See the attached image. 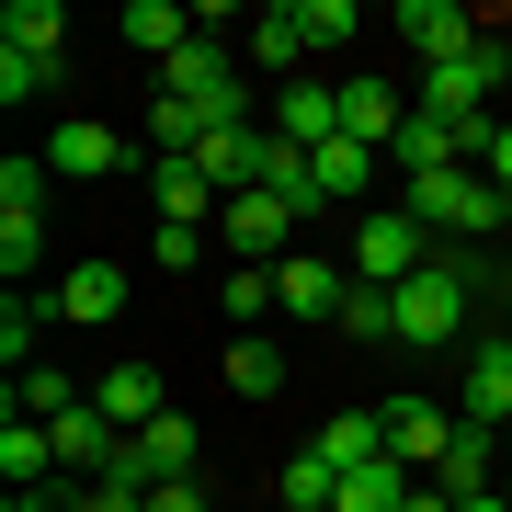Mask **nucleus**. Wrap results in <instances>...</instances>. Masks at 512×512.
<instances>
[{
    "instance_id": "28",
    "label": "nucleus",
    "mask_w": 512,
    "mask_h": 512,
    "mask_svg": "<svg viewBox=\"0 0 512 512\" xmlns=\"http://www.w3.org/2000/svg\"><path fill=\"white\" fill-rule=\"evenodd\" d=\"M217 308H228L239 330H262V319H274V274H262V262H228V285H217Z\"/></svg>"
},
{
    "instance_id": "34",
    "label": "nucleus",
    "mask_w": 512,
    "mask_h": 512,
    "mask_svg": "<svg viewBox=\"0 0 512 512\" xmlns=\"http://www.w3.org/2000/svg\"><path fill=\"white\" fill-rule=\"evenodd\" d=\"M148 262H160V274H194V262H205V228H148Z\"/></svg>"
},
{
    "instance_id": "13",
    "label": "nucleus",
    "mask_w": 512,
    "mask_h": 512,
    "mask_svg": "<svg viewBox=\"0 0 512 512\" xmlns=\"http://www.w3.org/2000/svg\"><path fill=\"white\" fill-rule=\"evenodd\" d=\"M274 137H296V148H330V137H342V80H285Z\"/></svg>"
},
{
    "instance_id": "23",
    "label": "nucleus",
    "mask_w": 512,
    "mask_h": 512,
    "mask_svg": "<svg viewBox=\"0 0 512 512\" xmlns=\"http://www.w3.org/2000/svg\"><path fill=\"white\" fill-rule=\"evenodd\" d=\"M251 57L296 80V57H308V23H296V0H262V12H251Z\"/></svg>"
},
{
    "instance_id": "2",
    "label": "nucleus",
    "mask_w": 512,
    "mask_h": 512,
    "mask_svg": "<svg viewBox=\"0 0 512 512\" xmlns=\"http://www.w3.org/2000/svg\"><path fill=\"white\" fill-rule=\"evenodd\" d=\"M160 92H171V103H194L205 126H251V80H239V57H228L217 35H194L183 57H171V69H160Z\"/></svg>"
},
{
    "instance_id": "11",
    "label": "nucleus",
    "mask_w": 512,
    "mask_h": 512,
    "mask_svg": "<svg viewBox=\"0 0 512 512\" xmlns=\"http://www.w3.org/2000/svg\"><path fill=\"white\" fill-rule=\"evenodd\" d=\"M308 194H319V205H387V194H376V148H353V137L308 148Z\"/></svg>"
},
{
    "instance_id": "20",
    "label": "nucleus",
    "mask_w": 512,
    "mask_h": 512,
    "mask_svg": "<svg viewBox=\"0 0 512 512\" xmlns=\"http://www.w3.org/2000/svg\"><path fill=\"white\" fill-rule=\"evenodd\" d=\"M410 490H421V478H410L399 456H365V467H342V512H410Z\"/></svg>"
},
{
    "instance_id": "26",
    "label": "nucleus",
    "mask_w": 512,
    "mask_h": 512,
    "mask_svg": "<svg viewBox=\"0 0 512 512\" xmlns=\"http://www.w3.org/2000/svg\"><path fill=\"white\" fill-rule=\"evenodd\" d=\"M46 92H57V57H35V46H0V103L23 114V103H46Z\"/></svg>"
},
{
    "instance_id": "3",
    "label": "nucleus",
    "mask_w": 512,
    "mask_h": 512,
    "mask_svg": "<svg viewBox=\"0 0 512 512\" xmlns=\"http://www.w3.org/2000/svg\"><path fill=\"white\" fill-rule=\"evenodd\" d=\"M399 205H410L433 239H490V228H501V183H490V171H433V183H399Z\"/></svg>"
},
{
    "instance_id": "6",
    "label": "nucleus",
    "mask_w": 512,
    "mask_h": 512,
    "mask_svg": "<svg viewBox=\"0 0 512 512\" xmlns=\"http://www.w3.org/2000/svg\"><path fill=\"white\" fill-rule=\"evenodd\" d=\"M296 217H308V205H285V194H228L217 205V239H228L239 262L274 274V262H296Z\"/></svg>"
},
{
    "instance_id": "19",
    "label": "nucleus",
    "mask_w": 512,
    "mask_h": 512,
    "mask_svg": "<svg viewBox=\"0 0 512 512\" xmlns=\"http://www.w3.org/2000/svg\"><path fill=\"white\" fill-rule=\"evenodd\" d=\"M433 490H444V501H478V490H501V433H478V421H467V433H456V456H444V478H433Z\"/></svg>"
},
{
    "instance_id": "43",
    "label": "nucleus",
    "mask_w": 512,
    "mask_h": 512,
    "mask_svg": "<svg viewBox=\"0 0 512 512\" xmlns=\"http://www.w3.org/2000/svg\"><path fill=\"white\" fill-rule=\"evenodd\" d=\"M501 490H512V478H501Z\"/></svg>"
},
{
    "instance_id": "40",
    "label": "nucleus",
    "mask_w": 512,
    "mask_h": 512,
    "mask_svg": "<svg viewBox=\"0 0 512 512\" xmlns=\"http://www.w3.org/2000/svg\"><path fill=\"white\" fill-rule=\"evenodd\" d=\"M456 512H512V490H478V501H456Z\"/></svg>"
},
{
    "instance_id": "41",
    "label": "nucleus",
    "mask_w": 512,
    "mask_h": 512,
    "mask_svg": "<svg viewBox=\"0 0 512 512\" xmlns=\"http://www.w3.org/2000/svg\"><path fill=\"white\" fill-rule=\"evenodd\" d=\"M490 319H501V330H512V274H501V285H490Z\"/></svg>"
},
{
    "instance_id": "31",
    "label": "nucleus",
    "mask_w": 512,
    "mask_h": 512,
    "mask_svg": "<svg viewBox=\"0 0 512 512\" xmlns=\"http://www.w3.org/2000/svg\"><path fill=\"white\" fill-rule=\"evenodd\" d=\"M80 399H92V387H69V376H57V365H35V376H23V421H57V410H80Z\"/></svg>"
},
{
    "instance_id": "35",
    "label": "nucleus",
    "mask_w": 512,
    "mask_h": 512,
    "mask_svg": "<svg viewBox=\"0 0 512 512\" xmlns=\"http://www.w3.org/2000/svg\"><path fill=\"white\" fill-rule=\"evenodd\" d=\"M148 512H217V501H205V478H171V490H148Z\"/></svg>"
},
{
    "instance_id": "24",
    "label": "nucleus",
    "mask_w": 512,
    "mask_h": 512,
    "mask_svg": "<svg viewBox=\"0 0 512 512\" xmlns=\"http://www.w3.org/2000/svg\"><path fill=\"white\" fill-rule=\"evenodd\" d=\"M319 456H330V467L387 456V410H342V421H319Z\"/></svg>"
},
{
    "instance_id": "8",
    "label": "nucleus",
    "mask_w": 512,
    "mask_h": 512,
    "mask_svg": "<svg viewBox=\"0 0 512 512\" xmlns=\"http://www.w3.org/2000/svg\"><path fill=\"white\" fill-rule=\"evenodd\" d=\"M456 433H467V421L444 410V399H387V456H399L410 478H444V456H456Z\"/></svg>"
},
{
    "instance_id": "5",
    "label": "nucleus",
    "mask_w": 512,
    "mask_h": 512,
    "mask_svg": "<svg viewBox=\"0 0 512 512\" xmlns=\"http://www.w3.org/2000/svg\"><path fill=\"white\" fill-rule=\"evenodd\" d=\"M387 35H399L421 69H456V57H478V46H490L467 0H399V12H387Z\"/></svg>"
},
{
    "instance_id": "12",
    "label": "nucleus",
    "mask_w": 512,
    "mask_h": 512,
    "mask_svg": "<svg viewBox=\"0 0 512 512\" xmlns=\"http://www.w3.org/2000/svg\"><path fill=\"white\" fill-rule=\"evenodd\" d=\"M342 296H353V274H330L319 251L274 262V308H285V319H342Z\"/></svg>"
},
{
    "instance_id": "25",
    "label": "nucleus",
    "mask_w": 512,
    "mask_h": 512,
    "mask_svg": "<svg viewBox=\"0 0 512 512\" xmlns=\"http://www.w3.org/2000/svg\"><path fill=\"white\" fill-rule=\"evenodd\" d=\"M205 137H217V126H205V114H194V103H171V92H160V103H148V148H160V160H194V148H205Z\"/></svg>"
},
{
    "instance_id": "7",
    "label": "nucleus",
    "mask_w": 512,
    "mask_h": 512,
    "mask_svg": "<svg viewBox=\"0 0 512 512\" xmlns=\"http://www.w3.org/2000/svg\"><path fill=\"white\" fill-rule=\"evenodd\" d=\"M46 171L57 183H114V171H137V137L103 126V114H80V126H46Z\"/></svg>"
},
{
    "instance_id": "22",
    "label": "nucleus",
    "mask_w": 512,
    "mask_h": 512,
    "mask_svg": "<svg viewBox=\"0 0 512 512\" xmlns=\"http://www.w3.org/2000/svg\"><path fill=\"white\" fill-rule=\"evenodd\" d=\"M285 342H262V330H239V342H228V387H239V399H285Z\"/></svg>"
},
{
    "instance_id": "1",
    "label": "nucleus",
    "mask_w": 512,
    "mask_h": 512,
    "mask_svg": "<svg viewBox=\"0 0 512 512\" xmlns=\"http://www.w3.org/2000/svg\"><path fill=\"white\" fill-rule=\"evenodd\" d=\"M387 308H399V353H444V342H467L478 262H467V251H433L410 285H387Z\"/></svg>"
},
{
    "instance_id": "14",
    "label": "nucleus",
    "mask_w": 512,
    "mask_h": 512,
    "mask_svg": "<svg viewBox=\"0 0 512 512\" xmlns=\"http://www.w3.org/2000/svg\"><path fill=\"white\" fill-rule=\"evenodd\" d=\"M399 126H410V103L387 92V80H342V137H353V148H376V160H387Z\"/></svg>"
},
{
    "instance_id": "16",
    "label": "nucleus",
    "mask_w": 512,
    "mask_h": 512,
    "mask_svg": "<svg viewBox=\"0 0 512 512\" xmlns=\"http://www.w3.org/2000/svg\"><path fill=\"white\" fill-rule=\"evenodd\" d=\"M114 35H126V46H148V57L171 69V57L194 46V12H183V0H126V12H114Z\"/></svg>"
},
{
    "instance_id": "4",
    "label": "nucleus",
    "mask_w": 512,
    "mask_h": 512,
    "mask_svg": "<svg viewBox=\"0 0 512 512\" xmlns=\"http://www.w3.org/2000/svg\"><path fill=\"white\" fill-rule=\"evenodd\" d=\"M421 262H433V228L410 205H365L353 217V285H410Z\"/></svg>"
},
{
    "instance_id": "17",
    "label": "nucleus",
    "mask_w": 512,
    "mask_h": 512,
    "mask_svg": "<svg viewBox=\"0 0 512 512\" xmlns=\"http://www.w3.org/2000/svg\"><path fill=\"white\" fill-rule=\"evenodd\" d=\"M0 478H12V490H57V433L46 421H0Z\"/></svg>"
},
{
    "instance_id": "21",
    "label": "nucleus",
    "mask_w": 512,
    "mask_h": 512,
    "mask_svg": "<svg viewBox=\"0 0 512 512\" xmlns=\"http://www.w3.org/2000/svg\"><path fill=\"white\" fill-rule=\"evenodd\" d=\"M46 319H57V296L12 285V308H0V365H12V376H35V342H46Z\"/></svg>"
},
{
    "instance_id": "32",
    "label": "nucleus",
    "mask_w": 512,
    "mask_h": 512,
    "mask_svg": "<svg viewBox=\"0 0 512 512\" xmlns=\"http://www.w3.org/2000/svg\"><path fill=\"white\" fill-rule=\"evenodd\" d=\"M0 217H46V160H0Z\"/></svg>"
},
{
    "instance_id": "10",
    "label": "nucleus",
    "mask_w": 512,
    "mask_h": 512,
    "mask_svg": "<svg viewBox=\"0 0 512 512\" xmlns=\"http://www.w3.org/2000/svg\"><path fill=\"white\" fill-rule=\"evenodd\" d=\"M194 160H205V183H217V194H262V183H274V126H217Z\"/></svg>"
},
{
    "instance_id": "37",
    "label": "nucleus",
    "mask_w": 512,
    "mask_h": 512,
    "mask_svg": "<svg viewBox=\"0 0 512 512\" xmlns=\"http://www.w3.org/2000/svg\"><path fill=\"white\" fill-rule=\"evenodd\" d=\"M478 171H490V183L512 194V114H501V137H490V160H478Z\"/></svg>"
},
{
    "instance_id": "39",
    "label": "nucleus",
    "mask_w": 512,
    "mask_h": 512,
    "mask_svg": "<svg viewBox=\"0 0 512 512\" xmlns=\"http://www.w3.org/2000/svg\"><path fill=\"white\" fill-rule=\"evenodd\" d=\"M410 512H456V501H444V490H433V478H421V490H410Z\"/></svg>"
},
{
    "instance_id": "27",
    "label": "nucleus",
    "mask_w": 512,
    "mask_h": 512,
    "mask_svg": "<svg viewBox=\"0 0 512 512\" xmlns=\"http://www.w3.org/2000/svg\"><path fill=\"white\" fill-rule=\"evenodd\" d=\"M57 35H69V12H57V0H12V12H0V46H35V57H57Z\"/></svg>"
},
{
    "instance_id": "38",
    "label": "nucleus",
    "mask_w": 512,
    "mask_h": 512,
    "mask_svg": "<svg viewBox=\"0 0 512 512\" xmlns=\"http://www.w3.org/2000/svg\"><path fill=\"white\" fill-rule=\"evenodd\" d=\"M80 512H148L137 490H80Z\"/></svg>"
},
{
    "instance_id": "36",
    "label": "nucleus",
    "mask_w": 512,
    "mask_h": 512,
    "mask_svg": "<svg viewBox=\"0 0 512 512\" xmlns=\"http://www.w3.org/2000/svg\"><path fill=\"white\" fill-rule=\"evenodd\" d=\"M12 512H80V478H57V490H12Z\"/></svg>"
},
{
    "instance_id": "42",
    "label": "nucleus",
    "mask_w": 512,
    "mask_h": 512,
    "mask_svg": "<svg viewBox=\"0 0 512 512\" xmlns=\"http://www.w3.org/2000/svg\"><path fill=\"white\" fill-rule=\"evenodd\" d=\"M501 228H512V194H501Z\"/></svg>"
},
{
    "instance_id": "18",
    "label": "nucleus",
    "mask_w": 512,
    "mask_h": 512,
    "mask_svg": "<svg viewBox=\"0 0 512 512\" xmlns=\"http://www.w3.org/2000/svg\"><path fill=\"white\" fill-rule=\"evenodd\" d=\"M126 308V262H69L57 274V319H114Z\"/></svg>"
},
{
    "instance_id": "15",
    "label": "nucleus",
    "mask_w": 512,
    "mask_h": 512,
    "mask_svg": "<svg viewBox=\"0 0 512 512\" xmlns=\"http://www.w3.org/2000/svg\"><path fill=\"white\" fill-rule=\"evenodd\" d=\"M92 410L114 421V433H148V421L171 410V387H160V365H114V376L92 387Z\"/></svg>"
},
{
    "instance_id": "29",
    "label": "nucleus",
    "mask_w": 512,
    "mask_h": 512,
    "mask_svg": "<svg viewBox=\"0 0 512 512\" xmlns=\"http://www.w3.org/2000/svg\"><path fill=\"white\" fill-rule=\"evenodd\" d=\"M296 23H308V57H319V46H353V35H365V12H353V0H296Z\"/></svg>"
},
{
    "instance_id": "9",
    "label": "nucleus",
    "mask_w": 512,
    "mask_h": 512,
    "mask_svg": "<svg viewBox=\"0 0 512 512\" xmlns=\"http://www.w3.org/2000/svg\"><path fill=\"white\" fill-rule=\"evenodd\" d=\"M456 421H478V433H501V421H512V330H501V319H490V330L467 342V387H456Z\"/></svg>"
},
{
    "instance_id": "30",
    "label": "nucleus",
    "mask_w": 512,
    "mask_h": 512,
    "mask_svg": "<svg viewBox=\"0 0 512 512\" xmlns=\"http://www.w3.org/2000/svg\"><path fill=\"white\" fill-rule=\"evenodd\" d=\"M342 330H353V342H399V308H387V285H353V296H342Z\"/></svg>"
},
{
    "instance_id": "33",
    "label": "nucleus",
    "mask_w": 512,
    "mask_h": 512,
    "mask_svg": "<svg viewBox=\"0 0 512 512\" xmlns=\"http://www.w3.org/2000/svg\"><path fill=\"white\" fill-rule=\"evenodd\" d=\"M35 262H46V217H0V274H35Z\"/></svg>"
}]
</instances>
